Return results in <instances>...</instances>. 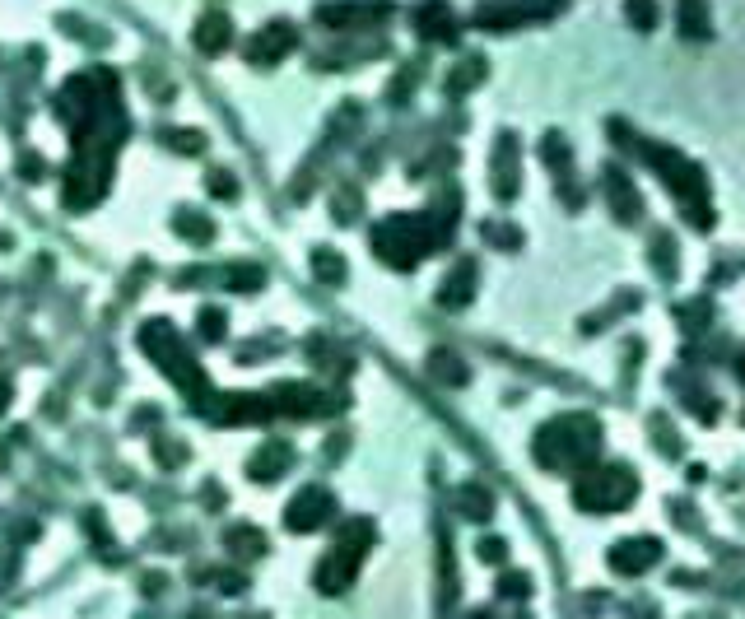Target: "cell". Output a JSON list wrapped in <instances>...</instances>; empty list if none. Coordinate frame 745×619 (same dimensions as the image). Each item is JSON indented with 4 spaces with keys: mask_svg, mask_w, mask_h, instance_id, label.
<instances>
[{
    "mask_svg": "<svg viewBox=\"0 0 745 619\" xmlns=\"http://www.w3.org/2000/svg\"><path fill=\"white\" fill-rule=\"evenodd\" d=\"M177 238H187V243H210L215 238V224L201 215V210H177Z\"/></svg>",
    "mask_w": 745,
    "mask_h": 619,
    "instance_id": "cell-26",
    "label": "cell"
},
{
    "mask_svg": "<svg viewBox=\"0 0 745 619\" xmlns=\"http://www.w3.org/2000/svg\"><path fill=\"white\" fill-rule=\"evenodd\" d=\"M19 168H24V177H42V159H33V154H24Z\"/></svg>",
    "mask_w": 745,
    "mask_h": 619,
    "instance_id": "cell-38",
    "label": "cell"
},
{
    "mask_svg": "<svg viewBox=\"0 0 745 619\" xmlns=\"http://www.w3.org/2000/svg\"><path fill=\"white\" fill-rule=\"evenodd\" d=\"M638 498V475L620 461H592L578 485H573V503L583 512H624Z\"/></svg>",
    "mask_w": 745,
    "mask_h": 619,
    "instance_id": "cell-6",
    "label": "cell"
},
{
    "mask_svg": "<svg viewBox=\"0 0 745 619\" xmlns=\"http://www.w3.org/2000/svg\"><path fill=\"white\" fill-rule=\"evenodd\" d=\"M331 517H336V498H331V489H326V485L298 489V494L289 498V508H285V526L294 531V536L322 531V526L331 522Z\"/></svg>",
    "mask_w": 745,
    "mask_h": 619,
    "instance_id": "cell-8",
    "label": "cell"
},
{
    "mask_svg": "<svg viewBox=\"0 0 745 619\" xmlns=\"http://www.w3.org/2000/svg\"><path fill=\"white\" fill-rule=\"evenodd\" d=\"M452 508H457L461 522H489L494 517V489L480 485V480H466L452 494Z\"/></svg>",
    "mask_w": 745,
    "mask_h": 619,
    "instance_id": "cell-20",
    "label": "cell"
},
{
    "mask_svg": "<svg viewBox=\"0 0 745 619\" xmlns=\"http://www.w3.org/2000/svg\"><path fill=\"white\" fill-rule=\"evenodd\" d=\"M541 159H545V168L555 173V182H559V196L569 205H583V191H578V177H573V159H569V149H564V135H545V145H541Z\"/></svg>",
    "mask_w": 745,
    "mask_h": 619,
    "instance_id": "cell-17",
    "label": "cell"
},
{
    "mask_svg": "<svg viewBox=\"0 0 745 619\" xmlns=\"http://www.w3.org/2000/svg\"><path fill=\"white\" fill-rule=\"evenodd\" d=\"M480 80H485V61H480V56H466V61L452 66V75H447V94H471Z\"/></svg>",
    "mask_w": 745,
    "mask_h": 619,
    "instance_id": "cell-25",
    "label": "cell"
},
{
    "mask_svg": "<svg viewBox=\"0 0 745 619\" xmlns=\"http://www.w3.org/2000/svg\"><path fill=\"white\" fill-rule=\"evenodd\" d=\"M191 38H196V52L205 56H224L233 47V19L224 10H210L196 19V28H191Z\"/></svg>",
    "mask_w": 745,
    "mask_h": 619,
    "instance_id": "cell-19",
    "label": "cell"
},
{
    "mask_svg": "<svg viewBox=\"0 0 745 619\" xmlns=\"http://www.w3.org/2000/svg\"><path fill=\"white\" fill-rule=\"evenodd\" d=\"M410 24H415V33H420L424 42H457L461 38V19L447 0H420V5L410 10Z\"/></svg>",
    "mask_w": 745,
    "mask_h": 619,
    "instance_id": "cell-11",
    "label": "cell"
},
{
    "mask_svg": "<svg viewBox=\"0 0 745 619\" xmlns=\"http://www.w3.org/2000/svg\"><path fill=\"white\" fill-rule=\"evenodd\" d=\"M475 275H480V270H475L471 256H457V266L447 270V280L438 284V308H447V312L466 308L475 298Z\"/></svg>",
    "mask_w": 745,
    "mask_h": 619,
    "instance_id": "cell-18",
    "label": "cell"
},
{
    "mask_svg": "<svg viewBox=\"0 0 745 619\" xmlns=\"http://www.w3.org/2000/svg\"><path fill=\"white\" fill-rule=\"evenodd\" d=\"M424 373L434 377V382H443V387H461V382H466V364H461L452 350L429 354V359H424Z\"/></svg>",
    "mask_w": 745,
    "mask_h": 619,
    "instance_id": "cell-24",
    "label": "cell"
},
{
    "mask_svg": "<svg viewBox=\"0 0 745 619\" xmlns=\"http://www.w3.org/2000/svg\"><path fill=\"white\" fill-rule=\"evenodd\" d=\"M336 215H340V219L359 215V191H350V196H336Z\"/></svg>",
    "mask_w": 745,
    "mask_h": 619,
    "instance_id": "cell-37",
    "label": "cell"
},
{
    "mask_svg": "<svg viewBox=\"0 0 745 619\" xmlns=\"http://www.w3.org/2000/svg\"><path fill=\"white\" fill-rule=\"evenodd\" d=\"M224 284H229L233 294H252V289L266 284V270L261 266H229L224 270Z\"/></svg>",
    "mask_w": 745,
    "mask_h": 619,
    "instance_id": "cell-28",
    "label": "cell"
},
{
    "mask_svg": "<svg viewBox=\"0 0 745 619\" xmlns=\"http://www.w3.org/2000/svg\"><path fill=\"white\" fill-rule=\"evenodd\" d=\"M676 28H680V38H690V42L713 38V14H708V0H676Z\"/></svg>",
    "mask_w": 745,
    "mask_h": 619,
    "instance_id": "cell-22",
    "label": "cell"
},
{
    "mask_svg": "<svg viewBox=\"0 0 745 619\" xmlns=\"http://www.w3.org/2000/svg\"><path fill=\"white\" fill-rule=\"evenodd\" d=\"M224 545H229L233 559H261V554H266V536H261L257 526H247V522L229 526V531H224Z\"/></svg>",
    "mask_w": 745,
    "mask_h": 619,
    "instance_id": "cell-23",
    "label": "cell"
},
{
    "mask_svg": "<svg viewBox=\"0 0 745 619\" xmlns=\"http://www.w3.org/2000/svg\"><path fill=\"white\" fill-rule=\"evenodd\" d=\"M499 596H508V601H522V596H531V578H527V573H503V578H499Z\"/></svg>",
    "mask_w": 745,
    "mask_h": 619,
    "instance_id": "cell-33",
    "label": "cell"
},
{
    "mask_svg": "<svg viewBox=\"0 0 745 619\" xmlns=\"http://www.w3.org/2000/svg\"><path fill=\"white\" fill-rule=\"evenodd\" d=\"M210 196H219V201H233V196H238V177L224 173V168H215V173H210Z\"/></svg>",
    "mask_w": 745,
    "mask_h": 619,
    "instance_id": "cell-34",
    "label": "cell"
},
{
    "mask_svg": "<svg viewBox=\"0 0 745 619\" xmlns=\"http://www.w3.org/2000/svg\"><path fill=\"white\" fill-rule=\"evenodd\" d=\"M392 14L387 0H326L317 5V24L326 28H373Z\"/></svg>",
    "mask_w": 745,
    "mask_h": 619,
    "instance_id": "cell-9",
    "label": "cell"
},
{
    "mask_svg": "<svg viewBox=\"0 0 745 619\" xmlns=\"http://www.w3.org/2000/svg\"><path fill=\"white\" fill-rule=\"evenodd\" d=\"M569 0H480L475 5V28L485 33H508V28L536 24V19H555Z\"/></svg>",
    "mask_w": 745,
    "mask_h": 619,
    "instance_id": "cell-7",
    "label": "cell"
},
{
    "mask_svg": "<svg viewBox=\"0 0 745 619\" xmlns=\"http://www.w3.org/2000/svg\"><path fill=\"white\" fill-rule=\"evenodd\" d=\"M140 350L173 377V387H182L196 405H210V382H205L201 364L187 354V345H182V336L173 331V322H145L140 326Z\"/></svg>",
    "mask_w": 745,
    "mask_h": 619,
    "instance_id": "cell-4",
    "label": "cell"
},
{
    "mask_svg": "<svg viewBox=\"0 0 745 619\" xmlns=\"http://www.w3.org/2000/svg\"><path fill=\"white\" fill-rule=\"evenodd\" d=\"M368 545H373V522H368V517H354V522L340 526L336 545L322 554V564H317V573H312L317 592H322V596L345 592V587L359 578V564H364Z\"/></svg>",
    "mask_w": 745,
    "mask_h": 619,
    "instance_id": "cell-5",
    "label": "cell"
},
{
    "mask_svg": "<svg viewBox=\"0 0 745 619\" xmlns=\"http://www.w3.org/2000/svg\"><path fill=\"white\" fill-rule=\"evenodd\" d=\"M657 559H662V540L657 536H629L620 545H610V568L620 578H643Z\"/></svg>",
    "mask_w": 745,
    "mask_h": 619,
    "instance_id": "cell-12",
    "label": "cell"
},
{
    "mask_svg": "<svg viewBox=\"0 0 745 619\" xmlns=\"http://www.w3.org/2000/svg\"><path fill=\"white\" fill-rule=\"evenodd\" d=\"M163 145H173V154H201L205 135L201 131H163Z\"/></svg>",
    "mask_w": 745,
    "mask_h": 619,
    "instance_id": "cell-31",
    "label": "cell"
},
{
    "mask_svg": "<svg viewBox=\"0 0 745 619\" xmlns=\"http://www.w3.org/2000/svg\"><path fill=\"white\" fill-rule=\"evenodd\" d=\"M312 275L322 284H345V261H340L331 247H317V252H312Z\"/></svg>",
    "mask_w": 745,
    "mask_h": 619,
    "instance_id": "cell-27",
    "label": "cell"
},
{
    "mask_svg": "<svg viewBox=\"0 0 745 619\" xmlns=\"http://www.w3.org/2000/svg\"><path fill=\"white\" fill-rule=\"evenodd\" d=\"M736 368H741V382H745V354H741V364H736Z\"/></svg>",
    "mask_w": 745,
    "mask_h": 619,
    "instance_id": "cell-39",
    "label": "cell"
},
{
    "mask_svg": "<svg viewBox=\"0 0 745 619\" xmlns=\"http://www.w3.org/2000/svg\"><path fill=\"white\" fill-rule=\"evenodd\" d=\"M485 243L503 247V252H517V247H522V233H517L513 224H503V219H489V224H485Z\"/></svg>",
    "mask_w": 745,
    "mask_h": 619,
    "instance_id": "cell-30",
    "label": "cell"
},
{
    "mask_svg": "<svg viewBox=\"0 0 745 619\" xmlns=\"http://www.w3.org/2000/svg\"><path fill=\"white\" fill-rule=\"evenodd\" d=\"M294 24H285V19H275V24H266L257 33V38L247 42V61L252 66H280L289 52H294Z\"/></svg>",
    "mask_w": 745,
    "mask_h": 619,
    "instance_id": "cell-15",
    "label": "cell"
},
{
    "mask_svg": "<svg viewBox=\"0 0 745 619\" xmlns=\"http://www.w3.org/2000/svg\"><path fill=\"white\" fill-rule=\"evenodd\" d=\"M615 135H624L629 145H634V154L643 163H652L657 173H662L666 191L676 196L680 215L690 219L694 229H713V205H708V177L699 163H690L680 149L662 145V140H648V135H629L624 126H615Z\"/></svg>",
    "mask_w": 745,
    "mask_h": 619,
    "instance_id": "cell-1",
    "label": "cell"
},
{
    "mask_svg": "<svg viewBox=\"0 0 745 619\" xmlns=\"http://www.w3.org/2000/svg\"><path fill=\"white\" fill-rule=\"evenodd\" d=\"M680 322L690 326V331H699V326H704V317H708V303L704 298H699V303H694V308H685V312H676Z\"/></svg>",
    "mask_w": 745,
    "mask_h": 619,
    "instance_id": "cell-36",
    "label": "cell"
},
{
    "mask_svg": "<svg viewBox=\"0 0 745 619\" xmlns=\"http://www.w3.org/2000/svg\"><path fill=\"white\" fill-rule=\"evenodd\" d=\"M289 466H294V452H289V443H266L257 457L247 461V475H252L257 485H271V480H280Z\"/></svg>",
    "mask_w": 745,
    "mask_h": 619,
    "instance_id": "cell-21",
    "label": "cell"
},
{
    "mask_svg": "<svg viewBox=\"0 0 745 619\" xmlns=\"http://www.w3.org/2000/svg\"><path fill=\"white\" fill-rule=\"evenodd\" d=\"M489 177H494V191L499 201H513L517 187H522V173H517V135L503 131L499 145H494V159H489Z\"/></svg>",
    "mask_w": 745,
    "mask_h": 619,
    "instance_id": "cell-16",
    "label": "cell"
},
{
    "mask_svg": "<svg viewBox=\"0 0 745 619\" xmlns=\"http://www.w3.org/2000/svg\"><path fill=\"white\" fill-rule=\"evenodd\" d=\"M434 247H443V233L429 215H387L373 224V252L392 270H415Z\"/></svg>",
    "mask_w": 745,
    "mask_h": 619,
    "instance_id": "cell-3",
    "label": "cell"
},
{
    "mask_svg": "<svg viewBox=\"0 0 745 619\" xmlns=\"http://www.w3.org/2000/svg\"><path fill=\"white\" fill-rule=\"evenodd\" d=\"M601 191H606V201L620 224H638V219H643V196H638L634 182L624 177V168L606 163V168H601Z\"/></svg>",
    "mask_w": 745,
    "mask_h": 619,
    "instance_id": "cell-14",
    "label": "cell"
},
{
    "mask_svg": "<svg viewBox=\"0 0 745 619\" xmlns=\"http://www.w3.org/2000/svg\"><path fill=\"white\" fill-rule=\"evenodd\" d=\"M275 410H285V415L294 419H317V415H331V396H322V391H312L308 382H280V387L271 391Z\"/></svg>",
    "mask_w": 745,
    "mask_h": 619,
    "instance_id": "cell-13",
    "label": "cell"
},
{
    "mask_svg": "<svg viewBox=\"0 0 745 619\" xmlns=\"http://www.w3.org/2000/svg\"><path fill=\"white\" fill-rule=\"evenodd\" d=\"M201 340H224V331H229V322H224V312L219 308H201Z\"/></svg>",
    "mask_w": 745,
    "mask_h": 619,
    "instance_id": "cell-32",
    "label": "cell"
},
{
    "mask_svg": "<svg viewBox=\"0 0 745 619\" xmlns=\"http://www.w3.org/2000/svg\"><path fill=\"white\" fill-rule=\"evenodd\" d=\"M475 554L485 559V564H503V554H508V545H503L499 536H485L480 545H475Z\"/></svg>",
    "mask_w": 745,
    "mask_h": 619,
    "instance_id": "cell-35",
    "label": "cell"
},
{
    "mask_svg": "<svg viewBox=\"0 0 745 619\" xmlns=\"http://www.w3.org/2000/svg\"><path fill=\"white\" fill-rule=\"evenodd\" d=\"M205 415L215 419V424H266V419L275 415V401L271 396H257V391H238V396L210 401Z\"/></svg>",
    "mask_w": 745,
    "mask_h": 619,
    "instance_id": "cell-10",
    "label": "cell"
},
{
    "mask_svg": "<svg viewBox=\"0 0 745 619\" xmlns=\"http://www.w3.org/2000/svg\"><path fill=\"white\" fill-rule=\"evenodd\" d=\"M624 19H629L638 33H652V28H657V0H624Z\"/></svg>",
    "mask_w": 745,
    "mask_h": 619,
    "instance_id": "cell-29",
    "label": "cell"
},
{
    "mask_svg": "<svg viewBox=\"0 0 745 619\" xmlns=\"http://www.w3.org/2000/svg\"><path fill=\"white\" fill-rule=\"evenodd\" d=\"M531 452L545 471H587L601 452V424L592 415H559L536 433Z\"/></svg>",
    "mask_w": 745,
    "mask_h": 619,
    "instance_id": "cell-2",
    "label": "cell"
}]
</instances>
